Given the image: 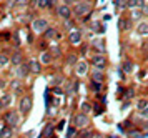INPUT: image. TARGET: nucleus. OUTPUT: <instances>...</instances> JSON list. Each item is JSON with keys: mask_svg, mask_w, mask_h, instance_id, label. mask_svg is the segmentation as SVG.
I'll return each mask as SVG.
<instances>
[{"mask_svg": "<svg viewBox=\"0 0 148 138\" xmlns=\"http://www.w3.org/2000/svg\"><path fill=\"white\" fill-rule=\"evenodd\" d=\"M72 10H73L75 17H85L92 12V3L90 2H77Z\"/></svg>", "mask_w": 148, "mask_h": 138, "instance_id": "f257e3e1", "label": "nucleus"}, {"mask_svg": "<svg viewBox=\"0 0 148 138\" xmlns=\"http://www.w3.org/2000/svg\"><path fill=\"white\" fill-rule=\"evenodd\" d=\"M32 106H34V100L30 95H25V97H22L20 102H18V112L23 113V115H28L30 110H32Z\"/></svg>", "mask_w": 148, "mask_h": 138, "instance_id": "f03ea898", "label": "nucleus"}, {"mask_svg": "<svg viewBox=\"0 0 148 138\" xmlns=\"http://www.w3.org/2000/svg\"><path fill=\"white\" fill-rule=\"evenodd\" d=\"M48 28V20L43 19V17H38V19L32 20V30L35 33H43Z\"/></svg>", "mask_w": 148, "mask_h": 138, "instance_id": "7ed1b4c3", "label": "nucleus"}, {"mask_svg": "<svg viewBox=\"0 0 148 138\" xmlns=\"http://www.w3.org/2000/svg\"><path fill=\"white\" fill-rule=\"evenodd\" d=\"M90 125V118L87 117V113H77L73 117V126L75 128H87V126Z\"/></svg>", "mask_w": 148, "mask_h": 138, "instance_id": "20e7f679", "label": "nucleus"}, {"mask_svg": "<svg viewBox=\"0 0 148 138\" xmlns=\"http://www.w3.org/2000/svg\"><path fill=\"white\" fill-rule=\"evenodd\" d=\"M3 122H5V125H10V126H17L18 125V122H20V117H18V112H15V110H8L5 115H3Z\"/></svg>", "mask_w": 148, "mask_h": 138, "instance_id": "39448f33", "label": "nucleus"}, {"mask_svg": "<svg viewBox=\"0 0 148 138\" xmlns=\"http://www.w3.org/2000/svg\"><path fill=\"white\" fill-rule=\"evenodd\" d=\"M92 65H93V68H100V70H105L108 65V60L107 57L103 55V53H97V55H93L92 57Z\"/></svg>", "mask_w": 148, "mask_h": 138, "instance_id": "423d86ee", "label": "nucleus"}, {"mask_svg": "<svg viewBox=\"0 0 148 138\" xmlns=\"http://www.w3.org/2000/svg\"><path fill=\"white\" fill-rule=\"evenodd\" d=\"M57 15H58L62 20H67V19H72L73 10H72V7H70V5H67V3H62V5L57 7Z\"/></svg>", "mask_w": 148, "mask_h": 138, "instance_id": "0eeeda50", "label": "nucleus"}, {"mask_svg": "<svg viewBox=\"0 0 148 138\" xmlns=\"http://www.w3.org/2000/svg\"><path fill=\"white\" fill-rule=\"evenodd\" d=\"M15 75H17V78H27L28 75H30V67H28V62H23V63H20V65L17 67V72H15Z\"/></svg>", "mask_w": 148, "mask_h": 138, "instance_id": "6e6552de", "label": "nucleus"}, {"mask_svg": "<svg viewBox=\"0 0 148 138\" xmlns=\"http://www.w3.org/2000/svg\"><path fill=\"white\" fill-rule=\"evenodd\" d=\"M43 38L48 40V42H50V40H60V38H62V33L58 32L57 28H52V27H48L47 30L43 32Z\"/></svg>", "mask_w": 148, "mask_h": 138, "instance_id": "1a4fd4ad", "label": "nucleus"}, {"mask_svg": "<svg viewBox=\"0 0 148 138\" xmlns=\"http://www.w3.org/2000/svg\"><path fill=\"white\" fill-rule=\"evenodd\" d=\"M82 38H83V33H82L80 30H77V28L70 30V33H68V42H70L72 45H78L82 42Z\"/></svg>", "mask_w": 148, "mask_h": 138, "instance_id": "9d476101", "label": "nucleus"}, {"mask_svg": "<svg viewBox=\"0 0 148 138\" xmlns=\"http://www.w3.org/2000/svg\"><path fill=\"white\" fill-rule=\"evenodd\" d=\"M28 67H30V73H32V75L42 73V62L40 60H37V58L28 60Z\"/></svg>", "mask_w": 148, "mask_h": 138, "instance_id": "9b49d317", "label": "nucleus"}, {"mask_svg": "<svg viewBox=\"0 0 148 138\" xmlns=\"http://www.w3.org/2000/svg\"><path fill=\"white\" fill-rule=\"evenodd\" d=\"M87 72H88V63L83 62V60H78L77 65H75V73L78 77H83V75H87Z\"/></svg>", "mask_w": 148, "mask_h": 138, "instance_id": "f8f14e48", "label": "nucleus"}, {"mask_svg": "<svg viewBox=\"0 0 148 138\" xmlns=\"http://www.w3.org/2000/svg\"><path fill=\"white\" fill-rule=\"evenodd\" d=\"M10 63L15 67H18L20 63H23V53L20 52V50H17V52H14L12 55H10Z\"/></svg>", "mask_w": 148, "mask_h": 138, "instance_id": "ddd939ff", "label": "nucleus"}, {"mask_svg": "<svg viewBox=\"0 0 148 138\" xmlns=\"http://www.w3.org/2000/svg\"><path fill=\"white\" fill-rule=\"evenodd\" d=\"M90 45H92V48H95L98 53L105 52V40H103V38H93Z\"/></svg>", "mask_w": 148, "mask_h": 138, "instance_id": "4468645a", "label": "nucleus"}, {"mask_svg": "<svg viewBox=\"0 0 148 138\" xmlns=\"http://www.w3.org/2000/svg\"><path fill=\"white\" fill-rule=\"evenodd\" d=\"M40 62H42V65H50L53 62V55L48 52V50H43L40 53Z\"/></svg>", "mask_w": 148, "mask_h": 138, "instance_id": "2eb2a0df", "label": "nucleus"}, {"mask_svg": "<svg viewBox=\"0 0 148 138\" xmlns=\"http://www.w3.org/2000/svg\"><path fill=\"white\" fill-rule=\"evenodd\" d=\"M92 80H95V82H100V83H103V80H105L103 70H100V68H93V72H92Z\"/></svg>", "mask_w": 148, "mask_h": 138, "instance_id": "dca6fc26", "label": "nucleus"}, {"mask_svg": "<svg viewBox=\"0 0 148 138\" xmlns=\"http://www.w3.org/2000/svg\"><path fill=\"white\" fill-rule=\"evenodd\" d=\"M12 135H14V126L10 125H5L0 130V138H12Z\"/></svg>", "mask_w": 148, "mask_h": 138, "instance_id": "f3484780", "label": "nucleus"}, {"mask_svg": "<svg viewBox=\"0 0 148 138\" xmlns=\"http://www.w3.org/2000/svg\"><path fill=\"white\" fill-rule=\"evenodd\" d=\"M118 28L120 30H130L132 28V19H120L118 20Z\"/></svg>", "mask_w": 148, "mask_h": 138, "instance_id": "a211bd4d", "label": "nucleus"}, {"mask_svg": "<svg viewBox=\"0 0 148 138\" xmlns=\"http://www.w3.org/2000/svg\"><path fill=\"white\" fill-rule=\"evenodd\" d=\"M48 52L53 55V58L62 57V48H60V45H57V43H52V45H50V48H48Z\"/></svg>", "mask_w": 148, "mask_h": 138, "instance_id": "6ab92c4d", "label": "nucleus"}, {"mask_svg": "<svg viewBox=\"0 0 148 138\" xmlns=\"http://www.w3.org/2000/svg\"><path fill=\"white\" fill-rule=\"evenodd\" d=\"M90 90L93 93H100L101 90H103V83H100V82H95V80H92L90 82Z\"/></svg>", "mask_w": 148, "mask_h": 138, "instance_id": "aec40b11", "label": "nucleus"}, {"mask_svg": "<svg viewBox=\"0 0 148 138\" xmlns=\"http://www.w3.org/2000/svg\"><path fill=\"white\" fill-rule=\"evenodd\" d=\"M145 5V0H128V8L133 10V8H141Z\"/></svg>", "mask_w": 148, "mask_h": 138, "instance_id": "412c9836", "label": "nucleus"}, {"mask_svg": "<svg viewBox=\"0 0 148 138\" xmlns=\"http://www.w3.org/2000/svg\"><path fill=\"white\" fill-rule=\"evenodd\" d=\"M136 33L138 35H148V23L147 22H141V23H138V27H136Z\"/></svg>", "mask_w": 148, "mask_h": 138, "instance_id": "4be33fe9", "label": "nucleus"}, {"mask_svg": "<svg viewBox=\"0 0 148 138\" xmlns=\"http://www.w3.org/2000/svg\"><path fill=\"white\" fill-rule=\"evenodd\" d=\"M133 62H130V60H125L123 63H121V70H123V73H132L133 72Z\"/></svg>", "mask_w": 148, "mask_h": 138, "instance_id": "5701e85b", "label": "nucleus"}, {"mask_svg": "<svg viewBox=\"0 0 148 138\" xmlns=\"http://www.w3.org/2000/svg\"><path fill=\"white\" fill-rule=\"evenodd\" d=\"M143 17V12H141V8H133L132 13H130V19L132 20H140Z\"/></svg>", "mask_w": 148, "mask_h": 138, "instance_id": "b1692460", "label": "nucleus"}, {"mask_svg": "<svg viewBox=\"0 0 148 138\" xmlns=\"http://www.w3.org/2000/svg\"><path fill=\"white\" fill-rule=\"evenodd\" d=\"M77 62H78L77 53H68L67 55V65H77Z\"/></svg>", "mask_w": 148, "mask_h": 138, "instance_id": "393cba45", "label": "nucleus"}, {"mask_svg": "<svg viewBox=\"0 0 148 138\" xmlns=\"http://www.w3.org/2000/svg\"><path fill=\"white\" fill-rule=\"evenodd\" d=\"M8 62H10V57L7 53H0V67H5Z\"/></svg>", "mask_w": 148, "mask_h": 138, "instance_id": "a878e982", "label": "nucleus"}, {"mask_svg": "<svg viewBox=\"0 0 148 138\" xmlns=\"http://www.w3.org/2000/svg\"><path fill=\"white\" fill-rule=\"evenodd\" d=\"M37 8H40V10H47L48 8V0H37Z\"/></svg>", "mask_w": 148, "mask_h": 138, "instance_id": "bb28decb", "label": "nucleus"}, {"mask_svg": "<svg viewBox=\"0 0 148 138\" xmlns=\"http://www.w3.org/2000/svg\"><path fill=\"white\" fill-rule=\"evenodd\" d=\"M136 106H138V110L141 112L143 108H147V106H148V100H147V98H141V100H138V105H136Z\"/></svg>", "mask_w": 148, "mask_h": 138, "instance_id": "cd10ccee", "label": "nucleus"}, {"mask_svg": "<svg viewBox=\"0 0 148 138\" xmlns=\"http://www.w3.org/2000/svg\"><path fill=\"white\" fill-rule=\"evenodd\" d=\"M63 25H65V28H68V30H73L75 23H73L72 19H67V20H63Z\"/></svg>", "mask_w": 148, "mask_h": 138, "instance_id": "c85d7f7f", "label": "nucleus"}, {"mask_svg": "<svg viewBox=\"0 0 148 138\" xmlns=\"http://www.w3.org/2000/svg\"><path fill=\"white\" fill-rule=\"evenodd\" d=\"M115 3H116V7H118V8H123V10H125V8H128V0H116Z\"/></svg>", "mask_w": 148, "mask_h": 138, "instance_id": "c756f323", "label": "nucleus"}, {"mask_svg": "<svg viewBox=\"0 0 148 138\" xmlns=\"http://www.w3.org/2000/svg\"><path fill=\"white\" fill-rule=\"evenodd\" d=\"M15 7L17 8H25V7H28V0H17L15 2Z\"/></svg>", "mask_w": 148, "mask_h": 138, "instance_id": "7c9ffc66", "label": "nucleus"}, {"mask_svg": "<svg viewBox=\"0 0 148 138\" xmlns=\"http://www.w3.org/2000/svg\"><path fill=\"white\" fill-rule=\"evenodd\" d=\"M0 100L3 102V105H5V108H7V106L10 105V102H12V95H3Z\"/></svg>", "mask_w": 148, "mask_h": 138, "instance_id": "2f4dec72", "label": "nucleus"}, {"mask_svg": "<svg viewBox=\"0 0 148 138\" xmlns=\"http://www.w3.org/2000/svg\"><path fill=\"white\" fill-rule=\"evenodd\" d=\"M80 110H82L83 113H90V112H92V106L88 105V103H82V105H80Z\"/></svg>", "mask_w": 148, "mask_h": 138, "instance_id": "473e14b6", "label": "nucleus"}, {"mask_svg": "<svg viewBox=\"0 0 148 138\" xmlns=\"http://www.w3.org/2000/svg\"><path fill=\"white\" fill-rule=\"evenodd\" d=\"M92 137H93V133L87 132V130L85 132H80V135H78V138H92Z\"/></svg>", "mask_w": 148, "mask_h": 138, "instance_id": "72a5a7b5", "label": "nucleus"}, {"mask_svg": "<svg viewBox=\"0 0 148 138\" xmlns=\"http://www.w3.org/2000/svg\"><path fill=\"white\" fill-rule=\"evenodd\" d=\"M52 130H53V126H52V125H47V128H45V132H43V135H45V137H48V135L52 133Z\"/></svg>", "mask_w": 148, "mask_h": 138, "instance_id": "f704fd0d", "label": "nucleus"}, {"mask_svg": "<svg viewBox=\"0 0 148 138\" xmlns=\"http://www.w3.org/2000/svg\"><path fill=\"white\" fill-rule=\"evenodd\" d=\"M141 12H143V17H148V5L147 3L141 7Z\"/></svg>", "mask_w": 148, "mask_h": 138, "instance_id": "c9c22d12", "label": "nucleus"}, {"mask_svg": "<svg viewBox=\"0 0 148 138\" xmlns=\"http://www.w3.org/2000/svg\"><path fill=\"white\" fill-rule=\"evenodd\" d=\"M14 42H15V45L17 47L20 45V40H18V35H17V33H14Z\"/></svg>", "mask_w": 148, "mask_h": 138, "instance_id": "e433bc0d", "label": "nucleus"}, {"mask_svg": "<svg viewBox=\"0 0 148 138\" xmlns=\"http://www.w3.org/2000/svg\"><path fill=\"white\" fill-rule=\"evenodd\" d=\"M55 2H57V0H48V8H52V7H55Z\"/></svg>", "mask_w": 148, "mask_h": 138, "instance_id": "4c0bfd02", "label": "nucleus"}, {"mask_svg": "<svg viewBox=\"0 0 148 138\" xmlns=\"http://www.w3.org/2000/svg\"><path fill=\"white\" fill-rule=\"evenodd\" d=\"M141 115H143V117H148V106H147V108H143V110H141Z\"/></svg>", "mask_w": 148, "mask_h": 138, "instance_id": "58836bf2", "label": "nucleus"}, {"mask_svg": "<svg viewBox=\"0 0 148 138\" xmlns=\"http://www.w3.org/2000/svg\"><path fill=\"white\" fill-rule=\"evenodd\" d=\"M62 2H63V3H67V5H72V3H73V0H62Z\"/></svg>", "mask_w": 148, "mask_h": 138, "instance_id": "ea45409f", "label": "nucleus"}, {"mask_svg": "<svg viewBox=\"0 0 148 138\" xmlns=\"http://www.w3.org/2000/svg\"><path fill=\"white\" fill-rule=\"evenodd\" d=\"M82 53H87V45H82Z\"/></svg>", "mask_w": 148, "mask_h": 138, "instance_id": "a19ab883", "label": "nucleus"}, {"mask_svg": "<svg viewBox=\"0 0 148 138\" xmlns=\"http://www.w3.org/2000/svg\"><path fill=\"white\" fill-rule=\"evenodd\" d=\"M3 108H5V105H3V102L0 100V110H3Z\"/></svg>", "mask_w": 148, "mask_h": 138, "instance_id": "79ce46f5", "label": "nucleus"}, {"mask_svg": "<svg viewBox=\"0 0 148 138\" xmlns=\"http://www.w3.org/2000/svg\"><path fill=\"white\" fill-rule=\"evenodd\" d=\"M3 85H5V82H3V80H0V88H3Z\"/></svg>", "mask_w": 148, "mask_h": 138, "instance_id": "37998d69", "label": "nucleus"}, {"mask_svg": "<svg viewBox=\"0 0 148 138\" xmlns=\"http://www.w3.org/2000/svg\"><path fill=\"white\" fill-rule=\"evenodd\" d=\"M0 90H2V88H0Z\"/></svg>", "mask_w": 148, "mask_h": 138, "instance_id": "c03bdc74", "label": "nucleus"}]
</instances>
